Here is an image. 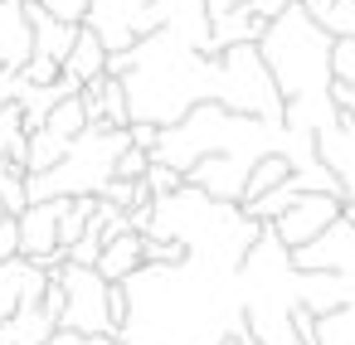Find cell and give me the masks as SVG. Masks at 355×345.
I'll list each match as a JSON object with an SVG mask.
<instances>
[{"instance_id":"1","label":"cell","mask_w":355,"mask_h":345,"mask_svg":"<svg viewBox=\"0 0 355 345\" xmlns=\"http://www.w3.org/2000/svg\"><path fill=\"white\" fill-rule=\"evenodd\" d=\"M122 345H229L243 330L239 267L214 258L146 263L127 282Z\"/></svg>"},{"instance_id":"2","label":"cell","mask_w":355,"mask_h":345,"mask_svg":"<svg viewBox=\"0 0 355 345\" xmlns=\"http://www.w3.org/2000/svg\"><path fill=\"white\" fill-rule=\"evenodd\" d=\"M107 73L122 78L132 122L175 127L190 107L219 103V54L195 49L175 30H156L122 54H107Z\"/></svg>"},{"instance_id":"3","label":"cell","mask_w":355,"mask_h":345,"mask_svg":"<svg viewBox=\"0 0 355 345\" xmlns=\"http://www.w3.org/2000/svg\"><path fill=\"white\" fill-rule=\"evenodd\" d=\"M268 69H272V83L282 93V122L287 132L297 136H321L340 107H336V35L326 25H316L306 15V6H287L268 35L258 39Z\"/></svg>"},{"instance_id":"4","label":"cell","mask_w":355,"mask_h":345,"mask_svg":"<svg viewBox=\"0 0 355 345\" xmlns=\"http://www.w3.org/2000/svg\"><path fill=\"white\" fill-rule=\"evenodd\" d=\"M132 146L127 127L112 122H88V132L69 146V156L54 170L30 175V204L35 200H73V195H103L117 180V161Z\"/></svg>"},{"instance_id":"5","label":"cell","mask_w":355,"mask_h":345,"mask_svg":"<svg viewBox=\"0 0 355 345\" xmlns=\"http://www.w3.org/2000/svg\"><path fill=\"white\" fill-rule=\"evenodd\" d=\"M59 287H64V326L59 330H78V335H117L127 321V292L122 282H107L98 267L83 263H64L54 267Z\"/></svg>"},{"instance_id":"6","label":"cell","mask_w":355,"mask_h":345,"mask_svg":"<svg viewBox=\"0 0 355 345\" xmlns=\"http://www.w3.org/2000/svg\"><path fill=\"white\" fill-rule=\"evenodd\" d=\"M219 103L229 112H243V117H268V122H282V93L272 83V69L263 59L258 44H234L219 54Z\"/></svg>"},{"instance_id":"7","label":"cell","mask_w":355,"mask_h":345,"mask_svg":"<svg viewBox=\"0 0 355 345\" xmlns=\"http://www.w3.org/2000/svg\"><path fill=\"white\" fill-rule=\"evenodd\" d=\"M83 25L107 44V54H122L132 44H141L146 35L161 30L156 20V0H93Z\"/></svg>"},{"instance_id":"8","label":"cell","mask_w":355,"mask_h":345,"mask_svg":"<svg viewBox=\"0 0 355 345\" xmlns=\"http://www.w3.org/2000/svg\"><path fill=\"white\" fill-rule=\"evenodd\" d=\"M83 132H88V107H83V93H78V98H64V103L49 112V122L30 132V141H25V166H30V175L54 170Z\"/></svg>"},{"instance_id":"9","label":"cell","mask_w":355,"mask_h":345,"mask_svg":"<svg viewBox=\"0 0 355 345\" xmlns=\"http://www.w3.org/2000/svg\"><path fill=\"white\" fill-rule=\"evenodd\" d=\"M292 267L297 272H336V277H345L355 287V224L340 214L321 238L292 248Z\"/></svg>"},{"instance_id":"10","label":"cell","mask_w":355,"mask_h":345,"mask_svg":"<svg viewBox=\"0 0 355 345\" xmlns=\"http://www.w3.org/2000/svg\"><path fill=\"white\" fill-rule=\"evenodd\" d=\"M64 204H69V200H35V204L15 219V224H20V253L35 258V263H44L49 272L69 263V253H64V243H59Z\"/></svg>"},{"instance_id":"11","label":"cell","mask_w":355,"mask_h":345,"mask_svg":"<svg viewBox=\"0 0 355 345\" xmlns=\"http://www.w3.org/2000/svg\"><path fill=\"white\" fill-rule=\"evenodd\" d=\"M340 214H345V195H302L287 214L272 219V233H277L287 248H302V243L321 238Z\"/></svg>"},{"instance_id":"12","label":"cell","mask_w":355,"mask_h":345,"mask_svg":"<svg viewBox=\"0 0 355 345\" xmlns=\"http://www.w3.org/2000/svg\"><path fill=\"white\" fill-rule=\"evenodd\" d=\"M258 161H243V156H205L185 170V185L205 190L209 200H224V204H243V185H248V170Z\"/></svg>"},{"instance_id":"13","label":"cell","mask_w":355,"mask_h":345,"mask_svg":"<svg viewBox=\"0 0 355 345\" xmlns=\"http://www.w3.org/2000/svg\"><path fill=\"white\" fill-rule=\"evenodd\" d=\"M49 282H54V272L44 263L25 258V253H15L10 263H0V321H10L25 301H40L49 292Z\"/></svg>"},{"instance_id":"14","label":"cell","mask_w":355,"mask_h":345,"mask_svg":"<svg viewBox=\"0 0 355 345\" xmlns=\"http://www.w3.org/2000/svg\"><path fill=\"white\" fill-rule=\"evenodd\" d=\"M35 59V30L25 0H0V69H25Z\"/></svg>"},{"instance_id":"15","label":"cell","mask_w":355,"mask_h":345,"mask_svg":"<svg viewBox=\"0 0 355 345\" xmlns=\"http://www.w3.org/2000/svg\"><path fill=\"white\" fill-rule=\"evenodd\" d=\"M25 15H30V30H35V54H44V59H54V64H64V59H69V49L78 44V30H83V25H69V20L49 15L40 0H25Z\"/></svg>"},{"instance_id":"16","label":"cell","mask_w":355,"mask_h":345,"mask_svg":"<svg viewBox=\"0 0 355 345\" xmlns=\"http://www.w3.org/2000/svg\"><path fill=\"white\" fill-rule=\"evenodd\" d=\"M83 107L88 122H112V127H132V107H127V88L117 73H103L93 83H83Z\"/></svg>"},{"instance_id":"17","label":"cell","mask_w":355,"mask_h":345,"mask_svg":"<svg viewBox=\"0 0 355 345\" xmlns=\"http://www.w3.org/2000/svg\"><path fill=\"white\" fill-rule=\"evenodd\" d=\"M137 267H146V238H141L137 229L107 238V248H103V258H98V272H103L107 282H127Z\"/></svg>"},{"instance_id":"18","label":"cell","mask_w":355,"mask_h":345,"mask_svg":"<svg viewBox=\"0 0 355 345\" xmlns=\"http://www.w3.org/2000/svg\"><path fill=\"white\" fill-rule=\"evenodd\" d=\"M64 73H69V78H78V83H93V78H103V73H107V44H103L88 25L78 30V44L69 49Z\"/></svg>"},{"instance_id":"19","label":"cell","mask_w":355,"mask_h":345,"mask_svg":"<svg viewBox=\"0 0 355 345\" xmlns=\"http://www.w3.org/2000/svg\"><path fill=\"white\" fill-rule=\"evenodd\" d=\"M268 35V20H258L248 6L243 10H229L224 20H214V54L234 49V44H258Z\"/></svg>"},{"instance_id":"20","label":"cell","mask_w":355,"mask_h":345,"mask_svg":"<svg viewBox=\"0 0 355 345\" xmlns=\"http://www.w3.org/2000/svg\"><path fill=\"white\" fill-rule=\"evenodd\" d=\"M0 204H6L10 219L30 209V166L15 156H0Z\"/></svg>"},{"instance_id":"21","label":"cell","mask_w":355,"mask_h":345,"mask_svg":"<svg viewBox=\"0 0 355 345\" xmlns=\"http://www.w3.org/2000/svg\"><path fill=\"white\" fill-rule=\"evenodd\" d=\"M292 175V161L287 156H263L253 170H248V185H243V204H253V200H263L268 190H277L282 180Z\"/></svg>"},{"instance_id":"22","label":"cell","mask_w":355,"mask_h":345,"mask_svg":"<svg viewBox=\"0 0 355 345\" xmlns=\"http://www.w3.org/2000/svg\"><path fill=\"white\" fill-rule=\"evenodd\" d=\"M316 345H355V306L316 316Z\"/></svg>"},{"instance_id":"23","label":"cell","mask_w":355,"mask_h":345,"mask_svg":"<svg viewBox=\"0 0 355 345\" xmlns=\"http://www.w3.org/2000/svg\"><path fill=\"white\" fill-rule=\"evenodd\" d=\"M185 185V175L175 170V166H161V161H151V170H146V190L161 200V195H175Z\"/></svg>"},{"instance_id":"24","label":"cell","mask_w":355,"mask_h":345,"mask_svg":"<svg viewBox=\"0 0 355 345\" xmlns=\"http://www.w3.org/2000/svg\"><path fill=\"white\" fill-rule=\"evenodd\" d=\"M336 39H355V0H336V6H331V15L321 20Z\"/></svg>"},{"instance_id":"25","label":"cell","mask_w":355,"mask_h":345,"mask_svg":"<svg viewBox=\"0 0 355 345\" xmlns=\"http://www.w3.org/2000/svg\"><path fill=\"white\" fill-rule=\"evenodd\" d=\"M146 170H151V151L127 146V151H122V161H117V180H146Z\"/></svg>"},{"instance_id":"26","label":"cell","mask_w":355,"mask_h":345,"mask_svg":"<svg viewBox=\"0 0 355 345\" xmlns=\"http://www.w3.org/2000/svg\"><path fill=\"white\" fill-rule=\"evenodd\" d=\"M25 93V69H0V112L15 107Z\"/></svg>"},{"instance_id":"27","label":"cell","mask_w":355,"mask_h":345,"mask_svg":"<svg viewBox=\"0 0 355 345\" xmlns=\"http://www.w3.org/2000/svg\"><path fill=\"white\" fill-rule=\"evenodd\" d=\"M40 6H44L49 15L69 20V25H83V15H88V6H93V0H40Z\"/></svg>"},{"instance_id":"28","label":"cell","mask_w":355,"mask_h":345,"mask_svg":"<svg viewBox=\"0 0 355 345\" xmlns=\"http://www.w3.org/2000/svg\"><path fill=\"white\" fill-rule=\"evenodd\" d=\"M54 78H64V64H54V59H44V54H35V59L25 64V83H54Z\"/></svg>"},{"instance_id":"29","label":"cell","mask_w":355,"mask_h":345,"mask_svg":"<svg viewBox=\"0 0 355 345\" xmlns=\"http://www.w3.org/2000/svg\"><path fill=\"white\" fill-rule=\"evenodd\" d=\"M20 253V224L15 219H0V263H10Z\"/></svg>"},{"instance_id":"30","label":"cell","mask_w":355,"mask_h":345,"mask_svg":"<svg viewBox=\"0 0 355 345\" xmlns=\"http://www.w3.org/2000/svg\"><path fill=\"white\" fill-rule=\"evenodd\" d=\"M44 345H122L117 335H78V330H59L54 340H44Z\"/></svg>"},{"instance_id":"31","label":"cell","mask_w":355,"mask_h":345,"mask_svg":"<svg viewBox=\"0 0 355 345\" xmlns=\"http://www.w3.org/2000/svg\"><path fill=\"white\" fill-rule=\"evenodd\" d=\"M127 132H132V146H141V151H156V141H161V127H151V122H132Z\"/></svg>"},{"instance_id":"32","label":"cell","mask_w":355,"mask_h":345,"mask_svg":"<svg viewBox=\"0 0 355 345\" xmlns=\"http://www.w3.org/2000/svg\"><path fill=\"white\" fill-rule=\"evenodd\" d=\"M287 6H297V0H248V10H253L258 20H268V25H272V20H277Z\"/></svg>"},{"instance_id":"33","label":"cell","mask_w":355,"mask_h":345,"mask_svg":"<svg viewBox=\"0 0 355 345\" xmlns=\"http://www.w3.org/2000/svg\"><path fill=\"white\" fill-rule=\"evenodd\" d=\"M205 6H209V20H224L229 10H243L248 0H205Z\"/></svg>"},{"instance_id":"34","label":"cell","mask_w":355,"mask_h":345,"mask_svg":"<svg viewBox=\"0 0 355 345\" xmlns=\"http://www.w3.org/2000/svg\"><path fill=\"white\" fill-rule=\"evenodd\" d=\"M345 219H350V224H355V200H345Z\"/></svg>"},{"instance_id":"35","label":"cell","mask_w":355,"mask_h":345,"mask_svg":"<svg viewBox=\"0 0 355 345\" xmlns=\"http://www.w3.org/2000/svg\"><path fill=\"white\" fill-rule=\"evenodd\" d=\"M0 219H10V214H6V204H0Z\"/></svg>"},{"instance_id":"36","label":"cell","mask_w":355,"mask_h":345,"mask_svg":"<svg viewBox=\"0 0 355 345\" xmlns=\"http://www.w3.org/2000/svg\"><path fill=\"white\" fill-rule=\"evenodd\" d=\"M229 345H239V340H229Z\"/></svg>"}]
</instances>
